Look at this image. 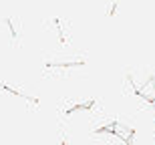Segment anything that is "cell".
<instances>
[{"label": "cell", "mask_w": 155, "mask_h": 145, "mask_svg": "<svg viewBox=\"0 0 155 145\" xmlns=\"http://www.w3.org/2000/svg\"><path fill=\"white\" fill-rule=\"evenodd\" d=\"M137 93L141 95V97H145L147 101H155V79H149V81L145 83Z\"/></svg>", "instance_id": "cell-1"}]
</instances>
